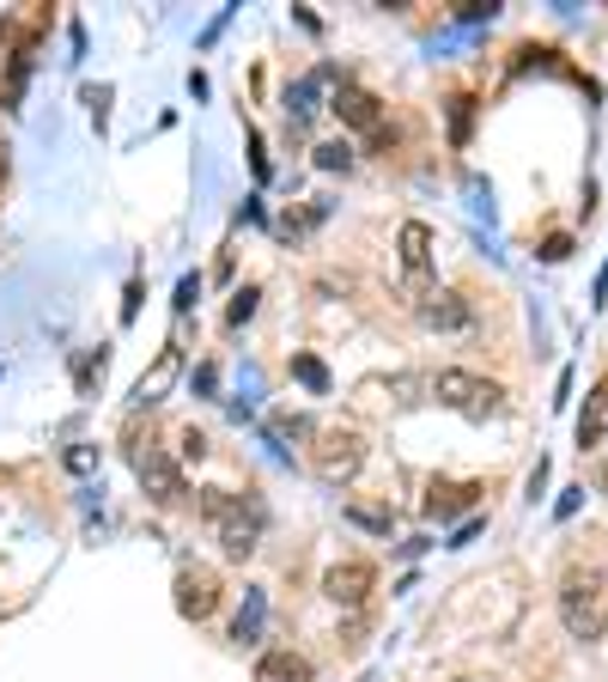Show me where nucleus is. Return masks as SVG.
I'll list each match as a JSON object with an SVG mask.
<instances>
[{
	"label": "nucleus",
	"mask_w": 608,
	"mask_h": 682,
	"mask_svg": "<svg viewBox=\"0 0 608 682\" xmlns=\"http://www.w3.org/2000/svg\"><path fill=\"white\" fill-rule=\"evenodd\" d=\"M275 433L280 439H317V427H310L305 415H275Z\"/></svg>",
	"instance_id": "19"
},
{
	"label": "nucleus",
	"mask_w": 608,
	"mask_h": 682,
	"mask_svg": "<svg viewBox=\"0 0 608 682\" xmlns=\"http://www.w3.org/2000/svg\"><path fill=\"white\" fill-rule=\"evenodd\" d=\"M177 372H183V347H159V359H152V372H140V384H134V403L147 408V403H159L165 391L177 384Z\"/></svg>",
	"instance_id": "10"
},
{
	"label": "nucleus",
	"mask_w": 608,
	"mask_h": 682,
	"mask_svg": "<svg viewBox=\"0 0 608 682\" xmlns=\"http://www.w3.org/2000/svg\"><path fill=\"white\" fill-rule=\"evenodd\" d=\"M317 165H322V171H347V165H353V152H347L341 140H329V147H317Z\"/></svg>",
	"instance_id": "21"
},
{
	"label": "nucleus",
	"mask_w": 608,
	"mask_h": 682,
	"mask_svg": "<svg viewBox=\"0 0 608 682\" xmlns=\"http://www.w3.org/2000/svg\"><path fill=\"white\" fill-rule=\"evenodd\" d=\"M262 615H268V597H262V591H250V597H243V615H238V640H243V646H256Z\"/></svg>",
	"instance_id": "15"
},
{
	"label": "nucleus",
	"mask_w": 608,
	"mask_h": 682,
	"mask_svg": "<svg viewBox=\"0 0 608 682\" xmlns=\"http://www.w3.org/2000/svg\"><path fill=\"white\" fill-rule=\"evenodd\" d=\"M469 116H475V98H450V140H469Z\"/></svg>",
	"instance_id": "18"
},
{
	"label": "nucleus",
	"mask_w": 608,
	"mask_h": 682,
	"mask_svg": "<svg viewBox=\"0 0 608 682\" xmlns=\"http://www.w3.org/2000/svg\"><path fill=\"white\" fill-rule=\"evenodd\" d=\"M329 110L341 116L347 128H359V135H378V128H383V105L366 92V86H347L341 80V86H335V98H329Z\"/></svg>",
	"instance_id": "9"
},
{
	"label": "nucleus",
	"mask_w": 608,
	"mask_h": 682,
	"mask_svg": "<svg viewBox=\"0 0 608 682\" xmlns=\"http://www.w3.org/2000/svg\"><path fill=\"white\" fill-rule=\"evenodd\" d=\"M196 293H201V280H196V275H189V280H183V287H177V312H189V305H196Z\"/></svg>",
	"instance_id": "23"
},
{
	"label": "nucleus",
	"mask_w": 608,
	"mask_h": 682,
	"mask_svg": "<svg viewBox=\"0 0 608 682\" xmlns=\"http://www.w3.org/2000/svg\"><path fill=\"white\" fill-rule=\"evenodd\" d=\"M396 256H402V280H408L413 293L432 287V226L408 220L402 231H396Z\"/></svg>",
	"instance_id": "5"
},
{
	"label": "nucleus",
	"mask_w": 608,
	"mask_h": 682,
	"mask_svg": "<svg viewBox=\"0 0 608 682\" xmlns=\"http://www.w3.org/2000/svg\"><path fill=\"white\" fill-rule=\"evenodd\" d=\"M481 500V482H432L426 487V518H457Z\"/></svg>",
	"instance_id": "11"
},
{
	"label": "nucleus",
	"mask_w": 608,
	"mask_h": 682,
	"mask_svg": "<svg viewBox=\"0 0 608 682\" xmlns=\"http://www.w3.org/2000/svg\"><path fill=\"white\" fill-rule=\"evenodd\" d=\"M134 475H140V487H147L159 506H177V500H183V470H177L165 452H140L134 457Z\"/></svg>",
	"instance_id": "8"
},
{
	"label": "nucleus",
	"mask_w": 608,
	"mask_h": 682,
	"mask_svg": "<svg viewBox=\"0 0 608 682\" xmlns=\"http://www.w3.org/2000/svg\"><path fill=\"white\" fill-rule=\"evenodd\" d=\"M347 518H353V524H366V531H383V536H390L396 512H390V506H347Z\"/></svg>",
	"instance_id": "17"
},
{
	"label": "nucleus",
	"mask_w": 608,
	"mask_h": 682,
	"mask_svg": "<svg viewBox=\"0 0 608 682\" xmlns=\"http://www.w3.org/2000/svg\"><path fill=\"white\" fill-rule=\"evenodd\" d=\"M469 305H462V293H432V299L420 305V324H432V329H469Z\"/></svg>",
	"instance_id": "12"
},
{
	"label": "nucleus",
	"mask_w": 608,
	"mask_h": 682,
	"mask_svg": "<svg viewBox=\"0 0 608 682\" xmlns=\"http://www.w3.org/2000/svg\"><path fill=\"white\" fill-rule=\"evenodd\" d=\"M560 622L572 640H602L608 634V579L597 567H572L560 579Z\"/></svg>",
	"instance_id": "2"
},
{
	"label": "nucleus",
	"mask_w": 608,
	"mask_h": 682,
	"mask_svg": "<svg viewBox=\"0 0 608 682\" xmlns=\"http://www.w3.org/2000/svg\"><path fill=\"white\" fill-rule=\"evenodd\" d=\"M177 610H183L189 622H207V615L219 610V573L213 567H183L177 573Z\"/></svg>",
	"instance_id": "7"
},
{
	"label": "nucleus",
	"mask_w": 608,
	"mask_h": 682,
	"mask_svg": "<svg viewBox=\"0 0 608 682\" xmlns=\"http://www.w3.org/2000/svg\"><path fill=\"white\" fill-rule=\"evenodd\" d=\"M201 518L213 524L219 548H226L231 561L256 555V543H262V531H268L262 494H231V487H207V494H201Z\"/></svg>",
	"instance_id": "1"
},
{
	"label": "nucleus",
	"mask_w": 608,
	"mask_h": 682,
	"mask_svg": "<svg viewBox=\"0 0 608 682\" xmlns=\"http://www.w3.org/2000/svg\"><path fill=\"white\" fill-rule=\"evenodd\" d=\"M292 378L310 384V391H329V366H322L317 354H299V359H292Z\"/></svg>",
	"instance_id": "16"
},
{
	"label": "nucleus",
	"mask_w": 608,
	"mask_h": 682,
	"mask_svg": "<svg viewBox=\"0 0 608 682\" xmlns=\"http://www.w3.org/2000/svg\"><path fill=\"white\" fill-rule=\"evenodd\" d=\"M432 396L445 408H457V415H469V421H494V415H506V391H499L494 378H475V372H457V366H445L432 378Z\"/></svg>",
	"instance_id": "3"
},
{
	"label": "nucleus",
	"mask_w": 608,
	"mask_h": 682,
	"mask_svg": "<svg viewBox=\"0 0 608 682\" xmlns=\"http://www.w3.org/2000/svg\"><path fill=\"white\" fill-rule=\"evenodd\" d=\"M608 439V378L585 396V415H578V445H602Z\"/></svg>",
	"instance_id": "13"
},
{
	"label": "nucleus",
	"mask_w": 608,
	"mask_h": 682,
	"mask_svg": "<svg viewBox=\"0 0 608 682\" xmlns=\"http://www.w3.org/2000/svg\"><path fill=\"white\" fill-rule=\"evenodd\" d=\"M183 457H207V439H201V433H196V427H189V433H183Z\"/></svg>",
	"instance_id": "24"
},
{
	"label": "nucleus",
	"mask_w": 608,
	"mask_h": 682,
	"mask_svg": "<svg viewBox=\"0 0 608 682\" xmlns=\"http://www.w3.org/2000/svg\"><path fill=\"white\" fill-rule=\"evenodd\" d=\"M371 585H378V567H371V561H335V567L322 573V591H329L341 610H359V603L371 597Z\"/></svg>",
	"instance_id": "6"
},
{
	"label": "nucleus",
	"mask_w": 608,
	"mask_h": 682,
	"mask_svg": "<svg viewBox=\"0 0 608 682\" xmlns=\"http://www.w3.org/2000/svg\"><path fill=\"white\" fill-rule=\"evenodd\" d=\"M256 682H310V664L299 659V652H262Z\"/></svg>",
	"instance_id": "14"
},
{
	"label": "nucleus",
	"mask_w": 608,
	"mask_h": 682,
	"mask_svg": "<svg viewBox=\"0 0 608 682\" xmlns=\"http://www.w3.org/2000/svg\"><path fill=\"white\" fill-rule=\"evenodd\" d=\"M92 378H103V347L98 354H80V366H73V384H80V391H92Z\"/></svg>",
	"instance_id": "20"
},
{
	"label": "nucleus",
	"mask_w": 608,
	"mask_h": 682,
	"mask_svg": "<svg viewBox=\"0 0 608 682\" xmlns=\"http://www.w3.org/2000/svg\"><path fill=\"white\" fill-rule=\"evenodd\" d=\"M250 312H256V287H243V293H238V299H231V312H226V324H231V329H238V324H243V317H250Z\"/></svg>",
	"instance_id": "22"
},
{
	"label": "nucleus",
	"mask_w": 608,
	"mask_h": 682,
	"mask_svg": "<svg viewBox=\"0 0 608 682\" xmlns=\"http://www.w3.org/2000/svg\"><path fill=\"white\" fill-rule=\"evenodd\" d=\"M310 470H317V482L347 487L359 470H366V439H359L353 427H329V433H317V445H310Z\"/></svg>",
	"instance_id": "4"
},
{
	"label": "nucleus",
	"mask_w": 608,
	"mask_h": 682,
	"mask_svg": "<svg viewBox=\"0 0 608 682\" xmlns=\"http://www.w3.org/2000/svg\"><path fill=\"white\" fill-rule=\"evenodd\" d=\"M0 49H7V19H0Z\"/></svg>",
	"instance_id": "25"
}]
</instances>
